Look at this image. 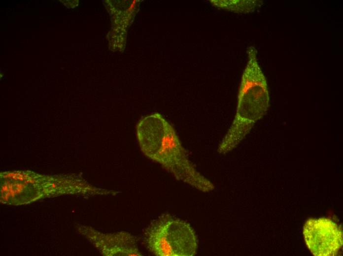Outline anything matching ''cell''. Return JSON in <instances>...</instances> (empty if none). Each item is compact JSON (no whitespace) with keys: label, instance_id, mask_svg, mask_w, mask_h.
<instances>
[{"label":"cell","instance_id":"cell-1","mask_svg":"<svg viewBox=\"0 0 343 256\" xmlns=\"http://www.w3.org/2000/svg\"><path fill=\"white\" fill-rule=\"evenodd\" d=\"M137 137L143 154L177 180L203 192L214 190L213 184L196 169L173 128L161 114L141 119L137 126Z\"/></svg>","mask_w":343,"mask_h":256},{"label":"cell","instance_id":"cell-2","mask_svg":"<svg viewBox=\"0 0 343 256\" xmlns=\"http://www.w3.org/2000/svg\"><path fill=\"white\" fill-rule=\"evenodd\" d=\"M247 52L248 61L241 77L236 113L218 147L220 154L236 148L266 114L270 105L267 80L258 62L257 51L250 46Z\"/></svg>","mask_w":343,"mask_h":256},{"label":"cell","instance_id":"cell-3","mask_svg":"<svg viewBox=\"0 0 343 256\" xmlns=\"http://www.w3.org/2000/svg\"><path fill=\"white\" fill-rule=\"evenodd\" d=\"M143 242L157 256H193L198 240L190 224L169 214L152 220L145 228Z\"/></svg>","mask_w":343,"mask_h":256},{"label":"cell","instance_id":"cell-4","mask_svg":"<svg viewBox=\"0 0 343 256\" xmlns=\"http://www.w3.org/2000/svg\"><path fill=\"white\" fill-rule=\"evenodd\" d=\"M306 244L315 256H333L343 246V232L340 226L325 218L309 219L303 227Z\"/></svg>","mask_w":343,"mask_h":256},{"label":"cell","instance_id":"cell-5","mask_svg":"<svg viewBox=\"0 0 343 256\" xmlns=\"http://www.w3.org/2000/svg\"><path fill=\"white\" fill-rule=\"evenodd\" d=\"M79 231L101 253L107 256H141L137 238L121 231L112 233L100 232L93 228L80 225Z\"/></svg>","mask_w":343,"mask_h":256},{"label":"cell","instance_id":"cell-6","mask_svg":"<svg viewBox=\"0 0 343 256\" xmlns=\"http://www.w3.org/2000/svg\"><path fill=\"white\" fill-rule=\"evenodd\" d=\"M218 8L237 13H248L254 11L262 4L260 0H210Z\"/></svg>","mask_w":343,"mask_h":256}]
</instances>
